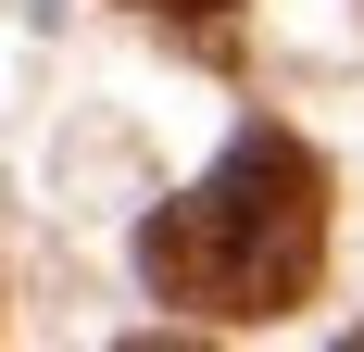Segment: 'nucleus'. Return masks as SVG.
Instances as JSON below:
<instances>
[{
    "mask_svg": "<svg viewBox=\"0 0 364 352\" xmlns=\"http://www.w3.org/2000/svg\"><path fill=\"white\" fill-rule=\"evenodd\" d=\"M139 277L188 315H289L327 277V164L289 126H239L226 164L139 227Z\"/></svg>",
    "mask_w": 364,
    "mask_h": 352,
    "instance_id": "nucleus-1",
    "label": "nucleus"
},
{
    "mask_svg": "<svg viewBox=\"0 0 364 352\" xmlns=\"http://www.w3.org/2000/svg\"><path fill=\"white\" fill-rule=\"evenodd\" d=\"M151 13H226V0H151Z\"/></svg>",
    "mask_w": 364,
    "mask_h": 352,
    "instance_id": "nucleus-2",
    "label": "nucleus"
},
{
    "mask_svg": "<svg viewBox=\"0 0 364 352\" xmlns=\"http://www.w3.org/2000/svg\"><path fill=\"white\" fill-rule=\"evenodd\" d=\"M126 352H201V340H126Z\"/></svg>",
    "mask_w": 364,
    "mask_h": 352,
    "instance_id": "nucleus-3",
    "label": "nucleus"
},
{
    "mask_svg": "<svg viewBox=\"0 0 364 352\" xmlns=\"http://www.w3.org/2000/svg\"><path fill=\"white\" fill-rule=\"evenodd\" d=\"M352 352H364V340H352Z\"/></svg>",
    "mask_w": 364,
    "mask_h": 352,
    "instance_id": "nucleus-4",
    "label": "nucleus"
}]
</instances>
